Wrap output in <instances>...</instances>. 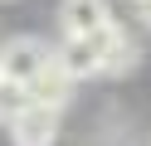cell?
Segmentation results:
<instances>
[{"label":"cell","instance_id":"cell-1","mask_svg":"<svg viewBox=\"0 0 151 146\" xmlns=\"http://www.w3.org/2000/svg\"><path fill=\"white\" fill-rule=\"evenodd\" d=\"M49 54H54V49L44 44V39H29V34H20V39H5V44H0V78L29 83V78L39 73L44 63H49Z\"/></svg>","mask_w":151,"mask_h":146},{"label":"cell","instance_id":"cell-2","mask_svg":"<svg viewBox=\"0 0 151 146\" xmlns=\"http://www.w3.org/2000/svg\"><path fill=\"white\" fill-rule=\"evenodd\" d=\"M5 127H10V141L15 146H54L59 141V112H54V107H39V102H29Z\"/></svg>","mask_w":151,"mask_h":146},{"label":"cell","instance_id":"cell-3","mask_svg":"<svg viewBox=\"0 0 151 146\" xmlns=\"http://www.w3.org/2000/svg\"><path fill=\"white\" fill-rule=\"evenodd\" d=\"M54 63L78 83V78H98L102 73V54H98V39L93 34H63V44L54 49Z\"/></svg>","mask_w":151,"mask_h":146},{"label":"cell","instance_id":"cell-4","mask_svg":"<svg viewBox=\"0 0 151 146\" xmlns=\"http://www.w3.org/2000/svg\"><path fill=\"white\" fill-rule=\"evenodd\" d=\"M93 39H98V54H102V73H127V68H137V44L127 39V29H122L117 19H107L102 29H93Z\"/></svg>","mask_w":151,"mask_h":146},{"label":"cell","instance_id":"cell-5","mask_svg":"<svg viewBox=\"0 0 151 146\" xmlns=\"http://www.w3.org/2000/svg\"><path fill=\"white\" fill-rule=\"evenodd\" d=\"M24 88H29V97H34L39 107H54V112H59V107L73 97V78L63 73L59 63H54V54H49V63H44V68H39V73H34Z\"/></svg>","mask_w":151,"mask_h":146},{"label":"cell","instance_id":"cell-6","mask_svg":"<svg viewBox=\"0 0 151 146\" xmlns=\"http://www.w3.org/2000/svg\"><path fill=\"white\" fill-rule=\"evenodd\" d=\"M107 19H112L107 0H63V5H59L63 34H93V29H102Z\"/></svg>","mask_w":151,"mask_h":146},{"label":"cell","instance_id":"cell-7","mask_svg":"<svg viewBox=\"0 0 151 146\" xmlns=\"http://www.w3.org/2000/svg\"><path fill=\"white\" fill-rule=\"evenodd\" d=\"M29 102H34V97H29V88H24V83H15V78H0V122L20 117Z\"/></svg>","mask_w":151,"mask_h":146},{"label":"cell","instance_id":"cell-8","mask_svg":"<svg viewBox=\"0 0 151 146\" xmlns=\"http://www.w3.org/2000/svg\"><path fill=\"white\" fill-rule=\"evenodd\" d=\"M137 5H141V19L151 24V0H137Z\"/></svg>","mask_w":151,"mask_h":146}]
</instances>
